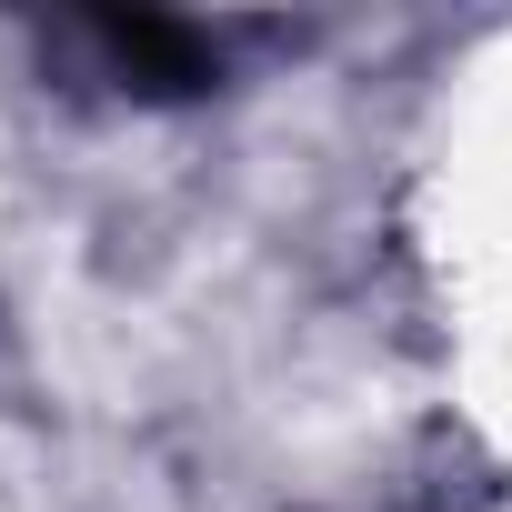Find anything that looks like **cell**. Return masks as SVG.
<instances>
[{"instance_id": "obj_1", "label": "cell", "mask_w": 512, "mask_h": 512, "mask_svg": "<svg viewBox=\"0 0 512 512\" xmlns=\"http://www.w3.org/2000/svg\"><path fill=\"white\" fill-rule=\"evenodd\" d=\"M81 41L121 81H141V91H201V81H221V41H201L181 21H81Z\"/></svg>"}]
</instances>
